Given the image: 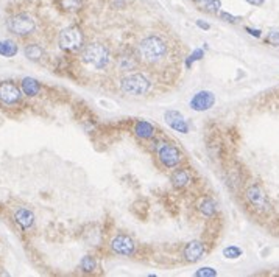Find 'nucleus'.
Masks as SVG:
<instances>
[{
  "mask_svg": "<svg viewBox=\"0 0 279 277\" xmlns=\"http://www.w3.org/2000/svg\"><path fill=\"white\" fill-rule=\"evenodd\" d=\"M22 98L20 89L18 88V84H14L13 81H3L0 83V101L3 105L13 106L18 105Z\"/></svg>",
  "mask_w": 279,
  "mask_h": 277,
  "instance_id": "8",
  "label": "nucleus"
},
{
  "mask_svg": "<svg viewBox=\"0 0 279 277\" xmlns=\"http://www.w3.org/2000/svg\"><path fill=\"white\" fill-rule=\"evenodd\" d=\"M167 42L162 37H159L156 35L147 36L145 39H142V42L139 44V58L145 64H156V62L162 61L167 55Z\"/></svg>",
  "mask_w": 279,
  "mask_h": 277,
  "instance_id": "1",
  "label": "nucleus"
},
{
  "mask_svg": "<svg viewBox=\"0 0 279 277\" xmlns=\"http://www.w3.org/2000/svg\"><path fill=\"white\" fill-rule=\"evenodd\" d=\"M23 53H25V58L30 61H41L44 56L42 47L38 44H28L25 47V50H23Z\"/></svg>",
  "mask_w": 279,
  "mask_h": 277,
  "instance_id": "18",
  "label": "nucleus"
},
{
  "mask_svg": "<svg viewBox=\"0 0 279 277\" xmlns=\"http://www.w3.org/2000/svg\"><path fill=\"white\" fill-rule=\"evenodd\" d=\"M197 25L200 27V28H203V30H209L211 28V25L208 22H203V20H197Z\"/></svg>",
  "mask_w": 279,
  "mask_h": 277,
  "instance_id": "29",
  "label": "nucleus"
},
{
  "mask_svg": "<svg viewBox=\"0 0 279 277\" xmlns=\"http://www.w3.org/2000/svg\"><path fill=\"white\" fill-rule=\"evenodd\" d=\"M215 103V95L209 91H201L194 95V98L190 100V108L198 112H203V111H208L214 106Z\"/></svg>",
  "mask_w": 279,
  "mask_h": 277,
  "instance_id": "9",
  "label": "nucleus"
},
{
  "mask_svg": "<svg viewBox=\"0 0 279 277\" xmlns=\"http://www.w3.org/2000/svg\"><path fill=\"white\" fill-rule=\"evenodd\" d=\"M111 249L117 252V254L131 256L134 249H136V244H134L133 239H130L128 235H117L111 241Z\"/></svg>",
  "mask_w": 279,
  "mask_h": 277,
  "instance_id": "10",
  "label": "nucleus"
},
{
  "mask_svg": "<svg viewBox=\"0 0 279 277\" xmlns=\"http://www.w3.org/2000/svg\"><path fill=\"white\" fill-rule=\"evenodd\" d=\"M83 41H84L83 31L75 25L67 27L66 30H62L60 35V47L66 52L80 50L83 47Z\"/></svg>",
  "mask_w": 279,
  "mask_h": 277,
  "instance_id": "4",
  "label": "nucleus"
},
{
  "mask_svg": "<svg viewBox=\"0 0 279 277\" xmlns=\"http://www.w3.org/2000/svg\"><path fill=\"white\" fill-rule=\"evenodd\" d=\"M201 58H204V52L201 50V49H198V50H195L192 55H190V56L187 58V62H186V66L187 67H190V66H192L194 64V62L195 61H200Z\"/></svg>",
  "mask_w": 279,
  "mask_h": 277,
  "instance_id": "24",
  "label": "nucleus"
},
{
  "mask_svg": "<svg viewBox=\"0 0 279 277\" xmlns=\"http://www.w3.org/2000/svg\"><path fill=\"white\" fill-rule=\"evenodd\" d=\"M245 195H246V200L250 201V204L253 205V207H256L258 210L265 212V213L272 210V204H270V201H268V196L265 195V192L262 190L260 185H258V184L250 185L248 188H246Z\"/></svg>",
  "mask_w": 279,
  "mask_h": 277,
  "instance_id": "6",
  "label": "nucleus"
},
{
  "mask_svg": "<svg viewBox=\"0 0 279 277\" xmlns=\"http://www.w3.org/2000/svg\"><path fill=\"white\" fill-rule=\"evenodd\" d=\"M81 270L84 271V273H92L94 270H95V259L94 257H91V256H84L83 259H81Z\"/></svg>",
  "mask_w": 279,
  "mask_h": 277,
  "instance_id": "21",
  "label": "nucleus"
},
{
  "mask_svg": "<svg viewBox=\"0 0 279 277\" xmlns=\"http://www.w3.org/2000/svg\"><path fill=\"white\" fill-rule=\"evenodd\" d=\"M60 5L64 8V10L69 11H77L81 8V0H60Z\"/></svg>",
  "mask_w": 279,
  "mask_h": 277,
  "instance_id": "22",
  "label": "nucleus"
},
{
  "mask_svg": "<svg viewBox=\"0 0 279 277\" xmlns=\"http://www.w3.org/2000/svg\"><path fill=\"white\" fill-rule=\"evenodd\" d=\"M223 256L228 257V259H239L242 256V249L237 248V246H229L223 249Z\"/></svg>",
  "mask_w": 279,
  "mask_h": 277,
  "instance_id": "23",
  "label": "nucleus"
},
{
  "mask_svg": "<svg viewBox=\"0 0 279 277\" xmlns=\"http://www.w3.org/2000/svg\"><path fill=\"white\" fill-rule=\"evenodd\" d=\"M81 58L86 64H89L95 69H105L109 61V52L105 45L101 44H89L86 45L81 52Z\"/></svg>",
  "mask_w": 279,
  "mask_h": 277,
  "instance_id": "2",
  "label": "nucleus"
},
{
  "mask_svg": "<svg viewBox=\"0 0 279 277\" xmlns=\"http://www.w3.org/2000/svg\"><path fill=\"white\" fill-rule=\"evenodd\" d=\"M20 88H22V92L27 95V97H35V95L39 93V91H41V84H39L38 80H35V78H23L22 83H20Z\"/></svg>",
  "mask_w": 279,
  "mask_h": 277,
  "instance_id": "14",
  "label": "nucleus"
},
{
  "mask_svg": "<svg viewBox=\"0 0 279 277\" xmlns=\"http://www.w3.org/2000/svg\"><path fill=\"white\" fill-rule=\"evenodd\" d=\"M120 88L125 93L143 95V93H147L150 89V81L140 74H133V75H128V76L123 78L122 83H120Z\"/></svg>",
  "mask_w": 279,
  "mask_h": 277,
  "instance_id": "5",
  "label": "nucleus"
},
{
  "mask_svg": "<svg viewBox=\"0 0 279 277\" xmlns=\"http://www.w3.org/2000/svg\"><path fill=\"white\" fill-rule=\"evenodd\" d=\"M158 157L161 164L167 168H173L177 167V165L181 162L182 159V154L179 149L175 147V145H170V144H161L158 147Z\"/></svg>",
  "mask_w": 279,
  "mask_h": 277,
  "instance_id": "7",
  "label": "nucleus"
},
{
  "mask_svg": "<svg viewBox=\"0 0 279 277\" xmlns=\"http://www.w3.org/2000/svg\"><path fill=\"white\" fill-rule=\"evenodd\" d=\"M197 277H214V276H217V271L212 270V268L209 266H204V268H200L197 273H195Z\"/></svg>",
  "mask_w": 279,
  "mask_h": 277,
  "instance_id": "25",
  "label": "nucleus"
},
{
  "mask_svg": "<svg viewBox=\"0 0 279 277\" xmlns=\"http://www.w3.org/2000/svg\"><path fill=\"white\" fill-rule=\"evenodd\" d=\"M14 220L23 231H27V229H30L35 223V215H33V212L28 209H19L14 213Z\"/></svg>",
  "mask_w": 279,
  "mask_h": 277,
  "instance_id": "13",
  "label": "nucleus"
},
{
  "mask_svg": "<svg viewBox=\"0 0 279 277\" xmlns=\"http://www.w3.org/2000/svg\"><path fill=\"white\" fill-rule=\"evenodd\" d=\"M0 55L5 58H13L18 55V45L16 42L10 41V39H5V41H0Z\"/></svg>",
  "mask_w": 279,
  "mask_h": 277,
  "instance_id": "19",
  "label": "nucleus"
},
{
  "mask_svg": "<svg viewBox=\"0 0 279 277\" xmlns=\"http://www.w3.org/2000/svg\"><path fill=\"white\" fill-rule=\"evenodd\" d=\"M189 179H190V176H189V173H187L186 170H175L173 175H172V178H170L172 185H173L175 188L186 187L187 183H189Z\"/></svg>",
  "mask_w": 279,
  "mask_h": 277,
  "instance_id": "17",
  "label": "nucleus"
},
{
  "mask_svg": "<svg viewBox=\"0 0 279 277\" xmlns=\"http://www.w3.org/2000/svg\"><path fill=\"white\" fill-rule=\"evenodd\" d=\"M220 18H221L223 20L229 22V23H237L239 20H240V18H236V16L228 14V13H225V11H221V13H220Z\"/></svg>",
  "mask_w": 279,
  "mask_h": 277,
  "instance_id": "27",
  "label": "nucleus"
},
{
  "mask_svg": "<svg viewBox=\"0 0 279 277\" xmlns=\"http://www.w3.org/2000/svg\"><path fill=\"white\" fill-rule=\"evenodd\" d=\"M194 2L200 10H203L206 13H212V14H217L221 8L220 0H194Z\"/></svg>",
  "mask_w": 279,
  "mask_h": 277,
  "instance_id": "16",
  "label": "nucleus"
},
{
  "mask_svg": "<svg viewBox=\"0 0 279 277\" xmlns=\"http://www.w3.org/2000/svg\"><path fill=\"white\" fill-rule=\"evenodd\" d=\"M245 30L248 31L251 36H254V37H259L260 36V30H253V28H248V27H246Z\"/></svg>",
  "mask_w": 279,
  "mask_h": 277,
  "instance_id": "28",
  "label": "nucleus"
},
{
  "mask_svg": "<svg viewBox=\"0 0 279 277\" xmlns=\"http://www.w3.org/2000/svg\"><path fill=\"white\" fill-rule=\"evenodd\" d=\"M204 254V244L201 241H190L184 248V259L187 262H198Z\"/></svg>",
  "mask_w": 279,
  "mask_h": 277,
  "instance_id": "12",
  "label": "nucleus"
},
{
  "mask_svg": "<svg viewBox=\"0 0 279 277\" xmlns=\"http://www.w3.org/2000/svg\"><path fill=\"white\" fill-rule=\"evenodd\" d=\"M165 122L169 123V126L175 131L182 132V134L189 132L187 122L182 118V115L179 112H177V111H169V112H165Z\"/></svg>",
  "mask_w": 279,
  "mask_h": 277,
  "instance_id": "11",
  "label": "nucleus"
},
{
  "mask_svg": "<svg viewBox=\"0 0 279 277\" xmlns=\"http://www.w3.org/2000/svg\"><path fill=\"white\" fill-rule=\"evenodd\" d=\"M267 42L270 45H273V47H279V33H278V31H272V33H268Z\"/></svg>",
  "mask_w": 279,
  "mask_h": 277,
  "instance_id": "26",
  "label": "nucleus"
},
{
  "mask_svg": "<svg viewBox=\"0 0 279 277\" xmlns=\"http://www.w3.org/2000/svg\"><path fill=\"white\" fill-rule=\"evenodd\" d=\"M134 132H136L138 136L142 137V139H151L155 136V128H153V125H151V123L139 120L136 123V126H134Z\"/></svg>",
  "mask_w": 279,
  "mask_h": 277,
  "instance_id": "15",
  "label": "nucleus"
},
{
  "mask_svg": "<svg viewBox=\"0 0 279 277\" xmlns=\"http://www.w3.org/2000/svg\"><path fill=\"white\" fill-rule=\"evenodd\" d=\"M246 2H248V3H251V5H262V3H264L265 2V0H246Z\"/></svg>",
  "mask_w": 279,
  "mask_h": 277,
  "instance_id": "30",
  "label": "nucleus"
},
{
  "mask_svg": "<svg viewBox=\"0 0 279 277\" xmlns=\"http://www.w3.org/2000/svg\"><path fill=\"white\" fill-rule=\"evenodd\" d=\"M6 27L13 35L28 36L36 30V22L30 14H14L13 18L8 19Z\"/></svg>",
  "mask_w": 279,
  "mask_h": 277,
  "instance_id": "3",
  "label": "nucleus"
},
{
  "mask_svg": "<svg viewBox=\"0 0 279 277\" xmlns=\"http://www.w3.org/2000/svg\"><path fill=\"white\" fill-rule=\"evenodd\" d=\"M200 210L203 215L206 217H212L215 212H217V205H215V203L212 200H204L201 204H200Z\"/></svg>",
  "mask_w": 279,
  "mask_h": 277,
  "instance_id": "20",
  "label": "nucleus"
}]
</instances>
